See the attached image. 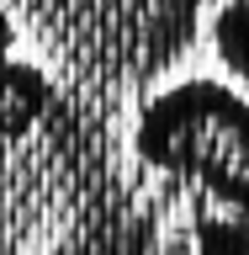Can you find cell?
I'll list each match as a JSON object with an SVG mask.
<instances>
[{
  "mask_svg": "<svg viewBox=\"0 0 249 255\" xmlns=\"http://www.w3.org/2000/svg\"><path fill=\"white\" fill-rule=\"evenodd\" d=\"M212 53L228 69L239 91L249 96V0H223L212 16Z\"/></svg>",
  "mask_w": 249,
  "mask_h": 255,
  "instance_id": "obj_4",
  "label": "cell"
},
{
  "mask_svg": "<svg viewBox=\"0 0 249 255\" xmlns=\"http://www.w3.org/2000/svg\"><path fill=\"white\" fill-rule=\"evenodd\" d=\"M69 245L80 255H196L186 223L138 159L127 165L80 96L53 107L0 175V255Z\"/></svg>",
  "mask_w": 249,
  "mask_h": 255,
  "instance_id": "obj_1",
  "label": "cell"
},
{
  "mask_svg": "<svg viewBox=\"0 0 249 255\" xmlns=\"http://www.w3.org/2000/svg\"><path fill=\"white\" fill-rule=\"evenodd\" d=\"M59 85L48 80L43 64L16 59V21L0 5V175L11 165V154L32 138V128L48 117Z\"/></svg>",
  "mask_w": 249,
  "mask_h": 255,
  "instance_id": "obj_3",
  "label": "cell"
},
{
  "mask_svg": "<svg viewBox=\"0 0 249 255\" xmlns=\"http://www.w3.org/2000/svg\"><path fill=\"white\" fill-rule=\"evenodd\" d=\"M133 159L154 175L196 255H249V96L228 80H180L149 96Z\"/></svg>",
  "mask_w": 249,
  "mask_h": 255,
  "instance_id": "obj_2",
  "label": "cell"
}]
</instances>
